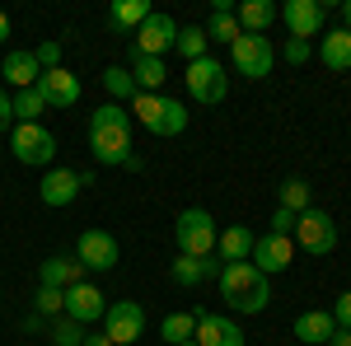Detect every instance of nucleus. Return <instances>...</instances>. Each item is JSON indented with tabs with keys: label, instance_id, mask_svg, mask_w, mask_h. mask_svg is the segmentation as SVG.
Listing matches in <instances>:
<instances>
[{
	"label": "nucleus",
	"instance_id": "1",
	"mask_svg": "<svg viewBox=\"0 0 351 346\" xmlns=\"http://www.w3.org/2000/svg\"><path fill=\"white\" fill-rule=\"evenodd\" d=\"M89 150L99 164L132 160V112L122 103H104L89 112Z\"/></svg>",
	"mask_w": 351,
	"mask_h": 346
},
{
	"label": "nucleus",
	"instance_id": "2",
	"mask_svg": "<svg viewBox=\"0 0 351 346\" xmlns=\"http://www.w3.org/2000/svg\"><path fill=\"white\" fill-rule=\"evenodd\" d=\"M220 295H225V304L234 309V314H263L271 304V286L267 276L258 271L253 262H225L220 267Z\"/></svg>",
	"mask_w": 351,
	"mask_h": 346
},
{
	"label": "nucleus",
	"instance_id": "3",
	"mask_svg": "<svg viewBox=\"0 0 351 346\" xmlns=\"http://www.w3.org/2000/svg\"><path fill=\"white\" fill-rule=\"evenodd\" d=\"M136 122L150 136H183L188 132V103L178 99H164V94H136L132 99Z\"/></svg>",
	"mask_w": 351,
	"mask_h": 346
},
{
	"label": "nucleus",
	"instance_id": "4",
	"mask_svg": "<svg viewBox=\"0 0 351 346\" xmlns=\"http://www.w3.org/2000/svg\"><path fill=\"white\" fill-rule=\"evenodd\" d=\"M173 239H178V253L183 258H216V220L211 211H202V206H188V211L178 215V225H173Z\"/></svg>",
	"mask_w": 351,
	"mask_h": 346
},
{
	"label": "nucleus",
	"instance_id": "5",
	"mask_svg": "<svg viewBox=\"0 0 351 346\" xmlns=\"http://www.w3.org/2000/svg\"><path fill=\"white\" fill-rule=\"evenodd\" d=\"M291 239L300 243V253H309V258H328L332 248H337V220L319 206H309V211L295 220V234Z\"/></svg>",
	"mask_w": 351,
	"mask_h": 346
},
{
	"label": "nucleus",
	"instance_id": "6",
	"mask_svg": "<svg viewBox=\"0 0 351 346\" xmlns=\"http://www.w3.org/2000/svg\"><path fill=\"white\" fill-rule=\"evenodd\" d=\"M230 61L243 80H267L271 66H276V52H271V38L267 33H243L239 42L230 47Z\"/></svg>",
	"mask_w": 351,
	"mask_h": 346
},
{
	"label": "nucleus",
	"instance_id": "7",
	"mask_svg": "<svg viewBox=\"0 0 351 346\" xmlns=\"http://www.w3.org/2000/svg\"><path fill=\"white\" fill-rule=\"evenodd\" d=\"M10 150L19 164H52L56 160V136L43 122H14L10 132Z\"/></svg>",
	"mask_w": 351,
	"mask_h": 346
},
{
	"label": "nucleus",
	"instance_id": "8",
	"mask_svg": "<svg viewBox=\"0 0 351 346\" xmlns=\"http://www.w3.org/2000/svg\"><path fill=\"white\" fill-rule=\"evenodd\" d=\"M141 332H145V309L136 299H112L108 314H104V337L112 346H132L141 342Z\"/></svg>",
	"mask_w": 351,
	"mask_h": 346
},
{
	"label": "nucleus",
	"instance_id": "9",
	"mask_svg": "<svg viewBox=\"0 0 351 346\" xmlns=\"http://www.w3.org/2000/svg\"><path fill=\"white\" fill-rule=\"evenodd\" d=\"M188 94L197 99V103H225L230 75H225V66H220L216 56H202V61L188 66Z\"/></svg>",
	"mask_w": 351,
	"mask_h": 346
},
{
	"label": "nucleus",
	"instance_id": "10",
	"mask_svg": "<svg viewBox=\"0 0 351 346\" xmlns=\"http://www.w3.org/2000/svg\"><path fill=\"white\" fill-rule=\"evenodd\" d=\"M117 258H122V248H117V239H112L108 230H84V234H80L75 262H80L84 271H112Z\"/></svg>",
	"mask_w": 351,
	"mask_h": 346
},
{
	"label": "nucleus",
	"instance_id": "11",
	"mask_svg": "<svg viewBox=\"0 0 351 346\" xmlns=\"http://www.w3.org/2000/svg\"><path fill=\"white\" fill-rule=\"evenodd\" d=\"M248 262L258 267L263 276H276V271H286V267L295 262V239H286V234H258L253 239V258Z\"/></svg>",
	"mask_w": 351,
	"mask_h": 346
},
{
	"label": "nucleus",
	"instance_id": "12",
	"mask_svg": "<svg viewBox=\"0 0 351 346\" xmlns=\"http://www.w3.org/2000/svg\"><path fill=\"white\" fill-rule=\"evenodd\" d=\"M132 38H136V47H132L136 56H160V61H164V52H169V47H173V38H178V24H173L169 14H150Z\"/></svg>",
	"mask_w": 351,
	"mask_h": 346
},
{
	"label": "nucleus",
	"instance_id": "13",
	"mask_svg": "<svg viewBox=\"0 0 351 346\" xmlns=\"http://www.w3.org/2000/svg\"><path fill=\"white\" fill-rule=\"evenodd\" d=\"M80 187H89V173H75V169H47L43 183H38V197L47 206H71L80 197Z\"/></svg>",
	"mask_w": 351,
	"mask_h": 346
},
{
	"label": "nucleus",
	"instance_id": "14",
	"mask_svg": "<svg viewBox=\"0 0 351 346\" xmlns=\"http://www.w3.org/2000/svg\"><path fill=\"white\" fill-rule=\"evenodd\" d=\"M276 14L286 19L291 38H304V42H309V38L324 28V14H328V10H324V0H286Z\"/></svg>",
	"mask_w": 351,
	"mask_h": 346
},
{
	"label": "nucleus",
	"instance_id": "15",
	"mask_svg": "<svg viewBox=\"0 0 351 346\" xmlns=\"http://www.w3.org/2000/svg\"><path fill=\"white\" fill-rule=\"evenodd\" d=\"M104 314H108V299H104L99 286L80 281V286H71V291H66V319H75L80 328H84V323H99Z\"/></svg>",
	"mask_w": 351,
	"mask_h": 346
},
{
	"label": "nucleus",
	"instance_id": "16",
	"mask_svg": "<svg viewBox=\"0 0 351 346\" xmlns=\"http://www.w3.org/2000/svg\"><path fill=\"white\" fill-rule=\"evenodd\" d=\"M38 94L47 99V108H75L80 103V80H75L66 66H56V71H43Z\"/></svg>",
	"mask_w": 351,
	"mask_h": 346
},
{
	"label": "nucleus",
	"instance_id": "17",
	"mask_svg": "<svg viewBox=\"0 0 351 346\" xmlns=\"http://www.w3.org/2000/svg\"><path fill=\"white\" fill-rule=\"evenodd\" d=\"M197 346H243V328L220 314H197V332H192Z\"/></svg>",
	"mask_w": 351,
	"mask_h": 346
},
{
	"label": "nucleus",
	"instance_id": "18",
	"mask_svg": "<svg viewBox=\"0 0 351 346\" xmlns=\"http://www.w3.org/2000/svg\"><path fill=\"white\" fill-rule=\"evenodd\" d=\"M253 230L248 225H230V230H220V239H216V258H220V267L225 262H248L253 258Z\"/></svg>",
	"mask_w": 351,
	"mask_h": 346
},
{
	"label": "nucleus",
	"instance_id": "19",
	"mask_svg": "<svg viewBox=\"0 0 351 346\" xmlns=\"http://www.w3.org/2000/svg\"><path fill=\"white\" fill-rule=\"evenodd\" d=\"M84 281V267L75 258H47L38 267V286H52V291H71Z\"/></svg>",
	"mask_w": 351,
	"mask_h": 346
},
{
	"label": "nucleus",
	"instance_id": "20",
	"mask_svg": "<svg viewBox=\"0 0 351 346\" xmlns=\"http://www.w3.org/2000/svg\"><path fill=\"white\" fill-rule=\"evenodd\" d=\"M0 75H5V84H14V89H33V84L43 80V66H38L33 52H10L5 66H0Z\"/></svg>",
	"mask_w": 351,
	"mask_h": 346
},
{
	"label": "nucleus",
	"instance_id": "21",
	"mask_svg": "<svg viewBox=\"0 0 351 346\" xmlns=\"http://www.w3.org/2000/svg\"><path fill=\"white\" fill-rule=\"evenodd\" d=\"M332 332H337V323H332L328 309H309V314H300V319H295V337L304 346H328Z\"/></svg>",
	"mask_w": 351,
	"mask_h": 346
},
{
	"label": "nucleus",
	"instance_id": "22",
	"mask_svg": "<svg viewBox=\"0 0 351 346\" xmlns=\"http://www.w3.org/2000/svg\"><path fill=\"white\" fill-rule=\"evenodd\" d=\"M169 276L178 286H202L206 276H220V258H183L178 253V262L169 267Z\"/></svg>",
	"mask_w": 351,
	"mask_h": 346
},
{
	"label": "nucleus",
	"instance_id": "23",
	"mask_svg": "<svg viewBox=\"0 0 351 346\" xmlns=\"http://www.w3.org/2000/svg\"><path fill=\"white\" fill-rule=\"evenodd\" d=\"M319 61H324L328 71H351V33L347 28H332L319 42Z\"/></svg>",
	"mask_w": 351,
	"mask_h": 346
},
{
	"label": "nucleus",
	"instance_id": "24",
	"mask_svg": "<svg viewBox=\"0 0 351 346\" xmlns=\"http://www.w3.org/2000/svg\"><path fill=\"white\" fill-rule=\"evenodd\" d=\"M234 19H239L243 33H267L271 19H276V5L271 0H243L239 10H234Z\"/></svg>",
	"mask_w": 351,
	"mask_h": 346
},
{
	"label": "nucleus",
	"instance_id": "25",
	"mask_svg": "<svg viewBox=\"0 0 351 346\" xmlns=\"http://www.w3.org/2000/svg\"><path fill=\"white\" fill-rule=\"evenodd\" d=\"M132 80H136V89H141V94H155V89L169 80V71H164L160 56H136L132 52Z\"/></svg>",
	"mask_w": 351,
	"mask_h": 346
},
{
	"label": "nucleus",
	"instance_id": "26",
	"mask_svg": "<svg viewBox=\"0 0 351 346\" xmlns=\"http://www.w3.org/2000/svg\"><path fill=\"white\" fill-rule=\"evenodd\" d=\"M145 19H150V5H145V0H117L112 14H108V24L122 28V33H136Z\"/></svg>",
	"mask_w": 351,
	"mask_h": 346
},
{
	"label": "nucleus",
	"instance_id": "27",
	"mask_svg": "<svg viewBox=\"0 0 351 346\" xmlns=\"http://www.w3.org/2000/svg\"><path fill=\"white\" fill-rule=\"evenodd\" d=\"M243 38V28L239 19H234V10H211V24H206V42H239Z\"/></svg>",
	"mask_w": 351,
	"mask_h": 346
},
{
	"label": "nucleus",
	"instance_id": "28",
	"mask_svg": "<svg viewBox=\"0 0 351 346\" xmlns=\"http://www.w3.org/2000/svg\"><path fill=\"white\" fill-rule=\"evenodd\" d=\"M206 47H211V42H206V28H197V24H188V28H178V38H173V52L183 56V61H202V56H206Z\"/></svg>",
	"mask_w": 351,
	"mask_h": 346
},
{
	"label": "nucleus",
	"instance_id": "29",
	"mask_svg": "<svg viewBox=\"0 0 351 346\" xmlns=\"http://www.w3.org/2000/svg\"><path fill=\"white\" fill-rule=\"evenodd\" d=\"M192 332H197V314H169V319L160 323V337H164L169 346L192 342Z\"/></svg>",
	"mask_w": 351,
	"mask_h": 346
},
{
	"label": "nucleus",
	"instance_id": "30",
	"mask_svg": "<svg viewBox=\"0 0 351 346\" xmlns=\"http://www.w3.org/2000/svg\"><path fill=\"white\" fill-rule=\"evenodd\" d=\"M43 108H47V99L38 94V84H33V89H19V94H14V122H38Z\"/></svg>",
	"mask_w": 351,
	"mask_h": 346
},
{
	"label": "nucleus",
	"instance_id": "31",
	"mask_svg": "<svg viewBox=\"0 0 351 346\" xmlns=\"http://www.w3.org/2000/svg\"><path fill=\"white\" fill-rule=\"evenodd\" d=\"M281 211H295V215L309 211V183L304 178H286L281 183Z\"/></svg>",
	"mask_w": 351,
	"mask_h": 346
},
{
	"label": "nucleus",
	"instance_id": "32",
	"mask_svg": "<svg viewBox=\"0 0 351 346\" xmlns=\"http://www.w3.org/2000/svg\"><path fill=\"white\" fill-rule=\"evenodd\" d=\"M104 89L112 94V103H117V99H136V94H141V89H136V80H132V71H122V66H108V71H104Z\"/></svg>",
	"mask_w": 351,
	"mask_h": 346
},
{
	"label": "nucleus",
	"instance_id": "33",
	"mask_svg": "<svg viewBox=\"0 0 351 346\" xmlns=\"http://www.w3.org/2000/svg\"><path fill=\"white\" fill-rule=\"evenodd\" d=\"M52 346H84V328L61 314V319L52 323Z\"/></svg>",
	"mask_w": 351,
	"mask_h": 346
},
{
	"label": "nucleus",
	"instance_id": "34",
	"mask_svg": "<svg viewBox=\"0 0 351 346\" xmlns=\"http://www.w3.org/2000/svg\"><path fill=\"white\" fill-rule=\"evenodd\" d=\"M56 314H66V291L38 286V319H56Z\"/></svg>",
	"mask_w": 351,
	"mask_h": 346
},
{
	"label": "nucleus",
	"instance_id": "35",
	"mask_svg": "<svg viewBox=\"0 0 351 346\" xmlns=\"http://www.w3.org/2000/svg\"><path fill=\"white\" fill-rule=\"evenodd\" d=\"M309 56H314V47H309L304 38H291V42H286V61H291V66H304Z\"/></svg>",
	"mask_w": 351,
	"mask_h": 346
},
{
	"label": "nucleus",
	"instance_id": "36",
	"mask_svg": "<svg viewBox=\"0 0 351 346\" xmlns=\"http://www.w3.org/2000/svg\"><path fill=\"white\" fill-rule=\"evenodd\" d=\"M33 56H38V66H43V71H56V66H61V42H43Z\"/></svg>",
	"mask_w": 351,
	"mask_h": 346
},
{
	"label": "nucleus",
	"instance_id": "37",
	"mask_svg": "<svg viewBox=\"0 0 351 346\" xmlns=\"http://www.w3.org/2000/svg\"><path fill=\"white\" fill-rule=\"evenodd\" d=\"M295 220H300L295 211H281V206H276V215H271V234H286V239H291V234H295Z\"/></svg>",
	"mask_w": 351,
	"mask_h": 346
},
{
	"label": "nucleus",
	"instance_id": "38",
	"mask_svg": "<svg viewBox=\"0 0 351 346\" xmlns=\"http://www.w3.org/2000/svg\"><path fill=\"white\" fill-rule=\"evenodd\" d=\"M332 323L351 332V291H347V295H337V314H332Z\"/></svg>",
	"mask_w": 351,
	"mask_h": 346
},
{
	"label": "nucleus",
	"instance_id": "39",
	"mask_svg": "<svg viewBox=\"0 0 351 346\" xmlns=\"http://www.w3.org/2000/svg\"><path fill=\"white\" fill-rule=\"evenodd\" d=\"M10 122H14V99H10V94L0 89V132H5Z\"/></svg>",
	"mask_w": 351,
	"mask_h": 346
},
{
	"label": "nucleus",
	"instance_id": "40",
	"mask_svg": "<svg viewBox=\"0 0 351 346\" xmlns=\"http://www.w3.org/2000/svg\"><path fill=\"white\" fill-rule=\"evenodd\" d=\"M328 346H351V332H347V328H337V332L328 337Z\"/></svg>",
	"mask_w": 351,
	"mask_h": 346
},
{
	"label": "nucleus",
	"instance_id": "41",
	"mask_svg": "<svg viewBox=\"0 0 351 346\" xmlns=\"http://www.w3.org/2000/svg\"><path fill=\"white\" fill-rule=\"evenodd\" d=\"M337 14H342V28L351 33V0H342V5H337Z\"/></svg>",
	"mask_w": 351,
	"mask_h": 346
},
{
	"label": "nucleus",
	"instance_id": "42",
	"mask_svg": "<svg viewBox=\"0 0 351 346\" xmlns=\"http://www.w3.org/2000/svg\"><path fill=\"white\" fill-rule=\"evenodd\" d=\"M5 38H10V14L0 10V42H5Z\"/></svg>",
	"mask_w": 351,
	"mask_h": 346
},
{
	"label": "nucleus",
	"instance_id": "43",
	"mask_svg": "<svg viewBox=\"0 0 351 346\" xmlns=\"http://www.w3.org/2000/svg\"><path fill=\"white\" fill-rule=\"evenodd\" d=\"M84 346H112L108 337H84Z\"/></svg>",
	"mask_w": 351,
	"mask_h": 346
},
{
	"label": "nucleus",
	"instance_id": "44",
	"mask_svg": "<svg viewBox=\"0 0 351 346\" xmlns=\"http://www.w3.org/2000/svg\"><path fill=\"white\" fill-rule=\"evenodd\" d=\"M178 346H197V342H178Z\"/></svg>",
	"mask_w": 351,
	"mask_h": 346
}]
</instances>
